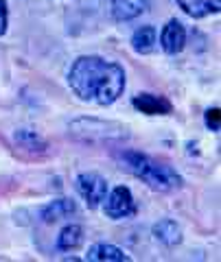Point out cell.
<instances>
[{"mask_svg":"<svg viewBox=\"0 0 221 262\" xmlns=\"http://www.w3.org/2000/svg\"><path fill=\"white\" fill-rule=\"evenodd\" d=\"M68 85L81 101L112 105L125 90V70L114 61L84 55L70 66Z\"/></svg>","mask_w":221,"mask_h":262,"instance_id":"6da1fadb","label":"cell"},{"mask_svg":"<svg viewBox=\"0 0 221 262\" xmlns=\"http://www.w3.org/2000/svg\"><path fill=\"white\" fill-rule=\"evenodd\" d=\"M120 164H123V168H127L132 175L143 179L147 186L158 192L175 190V188H179V184H182V179H179V175L173 168L167 166V164L155 162L149 155H143L136 151H125V153H120Z\"/></svg>","mask_w":221,"mask_h":262,"instance_id":"7a4b0ae2","label":"cell"},{"mask_svg":"<svg viewBox=\"0 0 221 262\" xmlns=\"http://www.w3.org/2000/svg\"><path fill=\"white\" fill-rule=\"evenodd\" d=\"M77 190L84 196V201L88 203V208H99L108 196V182L99 173H81L77 177Z\"/></svg>","mask_w":221,"mask_h":262,"instance_id":"3957f363","label":"cell"},{"mask_svg":"<svg viewBox=\"0 0 221 262\" xmlns=\"http://www.w3.org/2000/svg\"><path fill=\"white\" fill-rule=\"evenodd\" d=\"M105 214H108L110 219H114V221L136 214V203H134L132 190L125 188V186L114 188V190L105 196Z\"/></svg>","mask_w":221,"mask_h":262,"instance_id":"277c9868","label":"cell"},{"mask_svg":"<svg viewBox=\"0 0 221 262\" xmlns=\"http://www.w3.org/2000/svg\"><path fill=\"white\" fill-rule=\"evenodd\" d=\"M160 44H162V51L167 55H177L182 53V48L186 44V29L182 22L177 20H169L167 27L162 29L160 33Z\"/></svg>","mask_w":221,"mask_h":262,"instance_id":"5b68a950","label":"cell"},{"mask_svg":"<svg viewBox=\"0 0 221 262\" xmlns=\"http://www.w3.org/2000/svg\"><path fill=\"white\" fill-rule=\"evenodd\" d=\"M151 7V0H112V15L118 22L138 18Z\"/></svg>","mask_w":221,"mask_h":262,"instance_id":"8992f818","label":"cell"},{"mask_svg":"<svg viewBox=\"0 0 221 262\" xmlns=\"http://www.w3.org/2000/svg\"><path fill=\"white\" fill-rule=\"evenodd\" d=\"M134 107L149 116H162V114L171 112V103L165 96H155V94H138L134 96Z\"/></svg>","mask_w":221,"mask_h":262,"instance_id":"52a82bcc","label":"cell"},{"mask_svg":"<svg viewBox=\"0 0 221 262\" xmlns=\"http://www.w3.org/2000/svg\"><path fill=\"white\" fill-rule=\"evenodd\" d=\"M177 5L191 18H206L221 9V0H177Z\"/></svg>","mask_w":221,"mask_h":262,"instance_id":"ba28073f","label":"cell"},{"mask_svg":"<svg viewBox=\"0 0 221 262\" xmlns=\"http://www.w3.org/2000/svg\"><path fill=\"white\" fill-rule=\"evenodd\" d=\"M88 260H94V262H123V260H129V256L123 249L114 247V245L96 243L94 247H90Z\"/></svg>","mask_w":221,"mask_h":262,"instance_id":"9c48e42d","label":"cell"},{"mask_svg":"<svg viewBox=\"0 0 221 262\" xmlns=\"http://www.w3.org/2000/svg\"><path fill=\"white\" fill-rule=\"evenodd\" d=\"M155 37H158V33L151 24H145V27L136 29L134 35H132V48L138 53V55H149L153 48H155Z\"/></svg>","mask_w":221,"mask_h":262,"instance_id":"30bf717a","label":"cell"},{"mask_svg":"<svg viewBox=\"0 0 221 262\" xmlns=\"http://www.w3.org/2000/svg\"><path fill=\"white\" fill-rule=\"evenodd\" d=\"M75 212H77V206L70 199H57L53 203H48L46 208H42V219L44 223H55V221L68 219Z\"/></svg>","mask_w":221,"mask_h":262,"instance_id":"8fae6325","label":"cell"},{"mask_svg":"<svg viewBox=\"0 0 221 262\" xmlns=\"http://www.w3.org/2000/svg\"><path fill=\"white\" fill-rule=\"evenodd\" d=\"M153 236L160 243H165V245H169V247H173V245H177L179 241H182V229H179V225L175 223V221L165 219V221H160V223L153 225Z\"/></svg>","mask_w":221,"mask_h":262,"instance_id":"7c38bea8","label":"cell"},{"mask_svg":"<svg viewBox=\"0 0 221 262\" xmlns=\"http://www.w3.org/2000/svg\"><path fill=\"white\" fill-rule=\"evenodd\" d=\"M81 241H84V229H81V225H66L59 232V236H57V249L59 251H72L77 249Z\"/></svg>","mask_w":221,"mask_h":262,"instance_id":"4fadbf2b","label":"cell"},{"mask_svg":"<svg viewBox=\"0 0 221 262\" xmlns=\"http://www.w3.org/2000/svg\"><path fill=\"white\" fill-rule=\"evenodd\" d=\"M206 125L212 131H219V107H212L206 112Z\"/></svg>","mask_w":221,"mask_h":262,"instance_id":"5bb4252c","label":"cell"},{"mask_svg":"<svg viewBox=\"0 0 221 262\" xmlns=\"http://www.w3.org/2000/svg\"><path fill=\"white\" fill-rule=\"evenodd\" d=\"M7 24H9V11H7L5 0H0V35H5Z\"/></svg>","mask_w":221,"mask_h":262,"instance_id":"9a60e30c","label":"cell"}]
</instances>
